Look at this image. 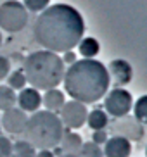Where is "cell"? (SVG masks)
Segmentation results:
<instances>
[{
  "label": "cell",
  "mask_w": 147,
  "mask_h": 157,
  "mask_svg": "<svg viewBox=\"0 0 147 157\" xmlns=\"http://www.w3.org/2000/svg\"><path fill=\"white\" fill-rule=\"evenodd\" d=\"M59 157H80V155H74V154H62V155Z\"/></svg>",
  "instance_id": "obj_28"
},
{
  "label": "cell",
  "mask_w": 147,
  "mask_h": 157,
  "mask_svg": "<svg viewBox=\"0 0 147 157\" xmlns=\"http://www.w3.org/2000/svg\"><path fill=\"white\" fill-rule=\"evenodd\" d=\"M118 131H123L125 138H132V140H140L142 135H144L140 123L135 121V119H130V117H126V116H125L123 123L118 124Z\"/></svg>",
  "instance_id": "obj_14"
},
{
  "label": "cell",
  "mask_w": 147,
  "mask_h": 157,
  "mask_svg": "<svg viewBox=\"0 0 147 157\" xmlns=\"http://www.w3.org/2000/svg\"><path fill=\"white\" fill-rule=\"evenodd\" d=\"M23 73L26 83L35 90H52L62 83L66 73V64L62 62L59 54L50 50H37L31 52L24 59Z\"/></svg>",
  "instance_id": "obj_3"
},
{
  "label": "cell",
  "mask_w": 147,
  "mask_h": 157,
  "mask_svg": "<svg viewBox=\"0 0 147 157\" xmlns=\"http://www.w3.org/2000/svg\"><path fill=\"white\" fill-rule=\"evenodd\" d=\"M78 52L81 54L83 59H93V57L101 52V45H99V42L92 36L81 38V42L78 43Z\"/></svg>",
  "instance_id": "obj_16"
},
{
  "label": "cell",
  "mask_w": 147,
  "mask_h": 157,
  "mask_svg": "<svg viewBox=\"0 0 147 157\" xmlns=\"http://www.w3.org/2000/svg\"><path fill=\"white\" fill-rule=\"evenodd\" d=\"M92 142L97 143V145H102V143L107 142V133L104 129H99V131H93L92 135Z\"/></svg>",
  "instance_id": "obj_25"
},
{
  "label": "cell",
  "mask_w": 147,
  "mask_h": 157,
  "mask_svg": "<svg viewBox=\"0 0 147 157\" xmlns=\"http://www.w3.org/2000/svg\"><path fill=\"white\" fill-rule=\"evenodd\" d=\"M0 45H2V31H0Z\"/></svg>",
  "instance_id": "obj_29"
},
{
  "label": "cell",
  "mask_w": 147,
  "mask_h": 157,
  "mask_svg": "<svg viewBox=\"0 0 147 157\" xmlns=\"http://www.w3.org/2000/svg\"><path fill=\"white\" fill-rule=\"evenodd\" d=\"M35 157H55L52 150H37V155Z\"/></svg>",
  "instance_id": "obj_27"
},
{
  "label": "cell",
  "mask_w": 147,
  "mask_h": 157,
  "mask_svg": "<svg viewBox=\"0 0 147 157\" xmlns=\"http://www.w3.org/2000/svg\"><path fill=\"white\" fill-rule=\"evenodd\" d=\"M26 121H28L26 112L21 111L19 107H12V109L4 111V114L0 117V128L9 135H23Z\"/></svg>",
  "instance_id": "obj_8"
},
{
  "label": "cell",
  "mask_w": 147,
  "mask_h": 157,
  "mask_svg": "<svg viewBox=\"0 0 147 157\" xmlns=\"http://www.w3.org/2000/svg\"><path fill=\"white\" fill-rule=\"evenodd\" d=\"M16 105L24 112H37L40 111V105H42V95L38 90L31 86H26L23 90H19L18 93V100H16Z\"/></svg>",
  "instance_id": "obj_10"
},
{
  "label": "cell",
  "mask_w": 147,
  "mask_h": 157,
  "mask_svg": "<svg viewBox=\"0 0 147 157\" xmlns=\"http://www.w3.org/2000/svg\"><path fill=\"white\" fill-rule=\"evenodd\" d=\"M12 154V142L5 135H0V157H10Z\"/></svg>",
  "instance_id": "obj_23"
},
{
  "label": "cell",
  "mask_w": 147,
  "mask_h": 157,
  "mask_svg": "<svg viewBox=\"0 0 147 157\" xmlns=\"http://www.w3.org/2000/svg\"><path fill=\"white\" fill-rule=\"evenodd\" d=\"M21 4L24 5V9L28 12H38L40 14L42 10H45L50 4V0H23Z\"/></svg>",
  "instance_id": "obj_22"
},
{
  "label": "cell",
  "mask_w": 147,
  "mask_h": 157,
  "mask_svg": "<svg viewBox=\"0 0 147 157\" xmlns=\"http://www.w3.org/2000/svg\"><path fill=\"white\" fill-rule=\"evenodd\" d=\"M42 104L45 107V111H50V112H55V114H57V112L62 109V105L66 104V97L59 88H52V90H47V92L43 93Z\"/></svg>",
  "instance_id": "obj_13"
},
{
  "label": "cell",
  "mask_w": 147,
  "mask_h": 157,
  "mask_svg": "<svg viewBox=\"0 0 147 157\" xmlns=\"http://www.w3.org/2000/svg\"><path fill=\"white\" fill-rule=\"evenodd\" d=\"M0 131H2V128H0Z\"/></svg>",
  "instance_id": "obj_31"
},
{
  "label": "cell",
  "mask_w": 147,
  "mask_h": 157,
  "mask_svg": "<svg viewBox=\"0 0 147 157\" xmlns=\"http://www.w3.org/2000/svg\"><path fill=\"white\" fill-rule=\"evenodd\" d=\"M104 157H130L132 154V143L128 138H125L121 135L118 136H111L104 143Z\"/></svg>",
  "instance_id": "obj_11"
},
{
  "label": "cell",
  "mask_w": 147,
  "mask_h": 157,
  "mask_svg": "<svg viewBox=\"0 0 147 157\" xmlns=\"http://www.w3.org/2000/svg\"><path fill=\"white\" fill-rule=\"evenodd\" d=\"M107 73H109V78L113 79V83L116 85V88H121L125 85H128L132 81V76H133L132 66H130L128 60H125V59L111 60L109 67H107Z\"/></svg>",
  "instance_id": "obj_9"
},
{
  "label": "cell",
  "mask_w": 147,
  "mask_h": 157,
  "mask_svg": "<svg viewBox=\"0 0 147 157\" xmlns=\"http://www.w3.org/2000/svg\"><path fill=\"white\" fill-rule=\"evenodd\" d=\"M28 10L19 0H7L0 5V29L7 33H18L26 28Z\"/></svg>",
  "instance_id": "obj_5"
},
{
  "label": "cell",
  "mask_w": 147,
  "mask_h": 157,
  "mask_svg": "<svg viewBox=\"0 0 147 157\" xmlns=\"http://www.w3.org/2000/svg\"><path fill=\"white\" fill-rule=\"evenodd\" d=\"M87 124L90 126L93 131L104 129L109 124V116H107L106 111H102V109H93V111H90L87 116Z\"/></svg>",
  "instance_id": "obj_15"
},
{
  "label": "cell",
  "mask_w": 147,
  "mask_h": 157,
  "mask_svg": "<svg viewBox=\"0 0 147 157\" xmlns=\"http://www.w3.org/2000/svg\"><path fill=\"white\" fill-rule=\"evenodd\" d=\"M61 59H62V62H64V64H73V62H76V56H74V52H64V57H61Z\"/></svg>",
  "instance_id": "obj_26"
},
{
  "label": "cell",
  "mask_w": 147,
  "mask_h": 157,
  "mask_svg": "<svg viewBox=\"0 0 147 157\" xmlns=\"http://www.w3.org/2000/svg\"><path fill=\"white\" fill-rule=\"evenodd\" d=\"M88 111L85 104L76 100L66 102L62 109L59 111V119L66 129H80L85 123H87Z\"/></svg>",
  "instance_id": "obj_7"
},
{
  "label": "cell",
  "mask_w": 147,
  "mask_h": 157,
  "mask_svg": "<svg viewBox=\"0 0 147 157\" xmlns=\"http://www.w3.org/2000/svg\"><path fill=\"white\" fill-rule=\"evenodd\" d=\"M37 155V148L31 143H28L26 140H19V142L12 143V154L10 157H35Z\"/></svg>",
  "instance_id": "obj_18"
},
{
  "label": "cell",
  "mask_w": 147,
  "mask_h": 157,
  "mask_svg": "<svg viewBox=\"0 0 147 157\" xmlns=\"http://www.w3.org/2000/svg\"><path fill=\"white\" fill-rule=\"evenodd\" d=\"M145 155H147V148H145Z\"/></svg>",
  "instance_id": "obj_30"
},
{
  "label": "cell",
  "mask_w": 147,
  "mask_h": 157,
  "mask_svg": "<svg viewBox=\"0 0 147 157\" xmlns=\"http://www.w3.org/2000/svg\"><path fill=\"white\" fill-rule=\"evenodd\" d=\"M133 112H135V119L140 124H147V95L138 97V100L133 105Z\"/></svg>",
  "instance_id": "obj_20"
},
{
  "label": "cell",
  "mask_w": 147,
  "mask_h": 157,
  "mask_svg": "<svg viewBox=\"0 0 147 157\" xmlns=\"http://www.w3.org/2000/svg\"><path fill=\"white\" fill-rule=\"evenodd\" d=\"M69 97L81 104H95L106 97L109 90V73L101 60L81 59L69 66L62 78Z\"/></svg>",
  "instance_id": "obj_2"
},
{
  "label": "cell",
  "mask_w": 147,
  "mask_h": 157,
  "mask_svg": "<svg viewBox=\"0 0 147 157\" xmlns=\"http://www.w3.org/2000/svg\"><path fill=\"white\" fill-rule=\"evenodd\" d=\"M85 33V21L78 9L69 4H54L38 14L33 24L35 42L43 50L69 52L78 47Z\"/></svg>",
  "instance_id": "obj_1"
},
{
  "label": "cell",
  "mask_w": 147,
  "mask_h": 157,
  "mask_svg": "<svg viewBox=\"0 0 147 157\" xmlns=\"http://www.w3.org/2000/svg\"><path fill=\"white\" fill-rule=\"evenodd\" d=\"M59 145H61L59 148L62 150V154H74V155H78L80 148L83 145V140L78 133H74L73 129H64Z\"/></svg>",
  "instance_id": "obj_12"
},
{
  "label": "cell",
  "mask_w": 147,
  "mask_h": 157,
  "mask_svg": "<svg viewBox=\"0 0 147 157\" xmlns=\"http://www.w3.org/2000/svg\"><path fill=\"white\" fill-rule=\"evenodd\" d=\"M80 157H104V152H102L101 145H97L93 142H85L80 148Z\"/></svg>",
  "instance_id": "obj_21"
},
{
  "label": "cell",
  "mask_w": 147,
  "mask_h": 157,
  "mask_svg": "<svg viewBox=\"0 0 147 157\" xmlns=\"http://www.w3.org/2000/svg\"><path fill=\"white\" fill-rule=\"evenodd\" d=\"M64 133V126L59 116L50 111L33 112L24 126V140L31 143L38 150H50L59 147V142Z\"/></svg>",
  "instance_id": "obj_4"
},
{
  "label": "cell",
  "mask_w": 147,
  "mask_h": 157,
  "mask_svg": "<svg viewBox=\"0 0 147 157\" xmlns=\"http://www.w3.org/2000/svg\"><path fill=\"white\" fill-rule=\"evenodd\" d=\"M16 100H18V93L7 85H0V111L4 112L16 107Z\"/></svg>",
  "instance_id": "obj_17"
},
{
  "label": "cell",
  "mask_w": 147,
  "mask_h": 157,
  "mask_svg": "<svg viewBox=\"0 0 147 157\" xmlns=\"http://www.w3.org/2000/svg\"><path fill=\"white\" fill-rule=\"evenodd\" d=\"M10 73V60L7 57L0 56V79H5Z\"/></svg>",
  "instance_id": "obj_24"
},
{
  "label": "cell",
  "mask_w": 147,
  "mask_h": 157,
  "mask_svg": "<svg viewBox=\"0 0 147 157\" xmlns=\"http://www.w3.org/2000/svg\"><path fill=\"white\" fill-rule=\"evenodd\" d=\"M133 107L132 93L125 88H113L104 97V109L113 117H125L128 116L130 109Z\"/></svg>",
  "instance_id": "obj_6"
},
{
  "label": "cell",
  "mask_w": 147,
  "mask_h": 157,
  "mask_svg": "<svg viewBox=\"0 0 147 157\" xmlns=\"http://www.w3.org/2000/svg\"><path fill=\"white\" fill-rule=\"evenodd\" d=\"M26 78H24V73L21 69L18 71H10L9 76H7V86H10L16 92V90H23L26 88Z\"/></svg>",
  "instance_id": "obj_19"
}]
</instances>
